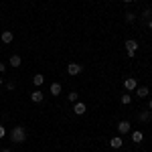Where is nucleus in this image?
<instances>
[{
	"mask_svg": "<svg viewBox=\"0 0 152 152\" xmlns=\"http://www.w3.org/2000/svg\"><path fill=\"white\" fill-rule=\"evenodd\" d=\"M10 138L12 142H16V144H23L24 140H26V130L23 128V126H14L10 132Z\"/></svg>",
	"mask_w": 152,
	"mask_h": 152,
	"instance_id": "1",
	"label": "nucleus"
},
{
	"mask_svg": "<svg viewBox=\"0 0 152 152\" xmlns=\"http://www.w3.org/2000/svg\"><path fill=\"white\" fill-rule=\"evenodd\" d=\"M136 49H138V43L134 39H128L126 41V51H128V57H134L136 55Z\"/></svg>",
	"mask_w": 152,
	"mask_h": 152,
	"instance_id": "2",
	"label": "nucleus"
},
{
	"mask_svg": "<svg viewBox=\"0 0 152 152\" xmlns=\"http://www.w3.org/2000/svg\"><path fill=\"white\" fill-rule=\"evenodd\" d=\"M81 71H83V67L79 63H69V65H67V73H69V75H79Z\"/></svg>",
	"mask_w": 152,
	"mask_h": 152,
	"instance_id": "3",
	"label": "nucleus"
},
{
	"mask_svg": "<svg viewBox=\"0 0 152 152\" xmlns=\"http://www.w3.org/2000/svg\"><path fill=\"white\" fill-rule=\"evenodd\" d=\"M73 112H75L77 116H83V114L87 112V107H85V104H83V102H75V105H73Z\"/></svg>",
	"mask_w": 152,
	"mask_h": 152,
	"instance_id": "4",
	"label": "nucleus"
},
{
	"mask_svg": "<svg viewBox=\"0 0 152 152\" xmlns=\"http://www.w3.org/2000/svg\"><path fill=\"white\" fill-rule=\"evenodd\" d=\"M31 99H33V104H41V102L45 99V94H43L41 89H37V91L31 94Z\"/></svg>",
	"mask_w": 152,
	"mask_h": 152,
	"instance_id": "5",
	"label": "nucleus"
},
{
	"mask_svg": "<svg viewBox=\"0 0 152 152\" xmlns=\"http://www.w3.org/2000/svg\"><path fill=\"white\" fill-rule=\"evenodd\" d=\"M118 132H120V134H128L130 132V122L128 120H122V122L118 124Z\"/></svg>",
	"mask_w": 152,
	"mask_h": 152,
	"instance_id": "6",
	"label": "nucleus"
},
{
	"mask_svg": "<svg viewBox=\"0 0 152 152\" xmlns=\"http://www.w3.org/2000/svg\"><path fill=\"white\" fill-rule=\"evenodd\" d=\"M12 39H14V35H12V31H2V35H0V41L2 43H12Z\"/></svg>",
	"mask_w": 152,
	"mask_h": 152,
	"instance_id": "7",
	"label": "nucleus"
},
{
	"mask_svg": "<svg viewBox=\"0 0 152 152\" xmlns=\"http://www.w3.org/2000/svg\"><path fill=\"white\" fill-rule=\"evenodd\" d=\"M124 87H126L128 91H134V89L138 87V83H136V79H134V77H128V79L124 81Z\"/></svg>",
	"mask_w": 152,
	"mask_h": 152,
	"instance_id": "8",
	"label": "nucleus"
},
{
	"mask_svg": "<svg viewBox=\"0 0 152 152\" xmlns=\"http://www.w3.org/2000/svg\"><path fill=\"white\" fill-rule=\"evenodd\" d=\"M122 144H124V140H122L120 136H114V138L110 140V146H112V148H122Z\"/></svg>",
	"mask_w": 152,
	"mask_h": 152,
	"instance_id": "9",
	"label": "nucleus"
},
{
	"mask_svg": "<svg viewBox=\"0 0 152 152\" xmlns=\"http://www.w3.org/2000/svg\"><path fill=\"white\" fill-rule=\"evenodd\" d=\"M148 87H136V95L140 97V99H144V97H148Z\"/></svg>",
	"mask_w": 152,
	"mask_h": 152,
	"instance_id": "10",
	"label": "nucleus"
},
{
	"mask_svg": "<svg viewBox=\"0 0 152 152\" xmlns=\"http://www.w3.org/2000/svg\"><path fill=\"white\" fill-rule=\"evenodd\" d=\"M8 61H10V67H20V63H23V59L18 57V55H12Z\"/></svg>",
	"mask_w": 152,
	"mask_h": 152,
	"instance_id": "11",
	"label": "nucleus"
},
{
	"mask_svg": "<svg viewBox=\"0 0 152 152\" xmlns=\"http://www.w3.org/2000/svg\"><path fill=\"white\" fill-rule=\"evenodd\" d=\"M61 91H63L61 83H53V85H51V95H61Z\"/></svg>",
	"mask_w": 152,
	"mask_h": 152,
	"instance_id": "12",
	"label": "nucleus"
},
{
	"mask_svg": "<svg viewBox=\"0 0 152 152\" xmlns=\"http://www.w3.org/2000/svg\"><path fill=\"white\" fill-rule=\"evenodd\" d=\"M33 83H35L37 87H41V85H43V83H45V77H43V75H41V73H37L35 77H33Z\"/></svg>",
	"mask_w": 152,
	"mask_h": 152,
	"instance_id": "13",
	"label": "nucleus"
},
{
	"mask_svg": "<svg viewBox=\"0 0 152 152\" xmlns=\"http://www.w3.org/2000/svg\"><path fill=\"white\" fill-rule=\"evenodd\" d=\"M138 120H140V122H148V120H150V112H140V114H138Z\"/></svg>",
	"mask_w": 152,
	"mask_h": 152,
	"instance_id": "14",
	"label": "nucleus"
},
{
	"mask_svg": "<svg viewBox=\"0 0 152 152\" xmlns=\"http://www.w3.org/2000/svg\"><path fill=\"white\" fill-rule=\"evenodd\" d=\"M122 104H124V105H130V104H132V95H130V94H124V95H122Z\"/></svg>",
	"mask_w": 152,
	"mask_h": 152,
	"instance_id": "15",
	"label": "nucleus"
},
{
	"mask_svg": "<svg viewBox=\"0 0 152 152\" xmlns=\"http://www.w3.org/2000/svg\"><path fill=\"white\" fill-rule=\"evenodd\" d=\"M142 138H144L142 132H134V134H132V140H134V142H142Z\"/></svg>",
	"mask_w": 152,
	"mask_h": 152,
	"instance_id": "16",
	"label": "nucleus"
},
{
	"mask_svg": "<svg viewBox=\"0 0 152 152\" xmlns=\"http://www.w3.org/2000/svg\"><path fill=\"white\" fill-rule=\"evenodd\" d=\"M136 20V14H132V12H126V23H134Z\"/></svg>",
	"mask_w": 152,
	"mask_h": 152,
	"instance_id": "17",
	"label": "nucleus"
},
{
	"mask_svg": "<svg viewBox=\"0 0 152 152\" xmlns=\"http://www.w3.org/2000/svg\"><path fill=\"white\" fill-rule=\"evenodd\" d=\"M67 97H69V102H73V104H75V102H77V97H79V95H77V91H71V94L67 95Z\"/></svg>",
	"mask_w": 152,
	"mask_h": 152,
	"instance_id": "18",
	"label": "nucleus"
},
{
	"mask_svg": "<svg viewBox=\"0 0 152 152\" xmlns=\"http://www.w3.org/2000/svg\"><path fill=\"white\" fill-rule=\"evenodd\" d=\"M150 16H152V10H150V8H146V10L142 12V18H144V20H146V18H150Z\"/></svg>",
	"mask_w": 152,
	"mask_h": 152,
	"instance_id": "19",
	"label": "nucleus"
},
{
	"mask_svg": "<svg viewBox=\"0 0 152 152\" xmlns=\"http://www.w3.org/2000/svg\"><path fill=\"white\" fill-rule=\"evenodd\" d=\"M4 136H6V130H4V126H0V140H2Z\"/></svg>",
	"mask_w": 152,
	"mask_h": 152,
	"instance_id": "20",
	"label": "nucleus"
},
{
	"mask_svg": "<svg viewBox=\"0 0 152 152\" xmlns=\"http://www.w3.org/2000/svg\"><path fill=\"white\" fill-rule=\"evenodd\" d=\"M6 89H10V91H12V89H14V83L8 81V83H6Z\"/></svg>",
	"mask_w": 152,
	"mask_h": 152,
	"instance_id": "21",
	"label": "nucleus"
},
{
	"mask_svg": "<svg viewBox=\"0 0 152 152\" xmlns=\"http://www.w3.org/2000/svg\"><path fill=\"white\" fill-rule=\"evenodd\" d=\"M4 71H6V65H4V63H0V73H4Z\"/></svg>",
	"mask_w": 152,
	"mask_h": 152,
	"instance_id": "22",
	"label": "nucleus"
},
{
	"mask_svg": "<svg viewBox=\"0 0 152 152\" xmlns=\"http://www.w3.org/2000/svg\"><path fill=\"white\" fill-rule=\"evenodd\" d=\"M148 28H150V31H152V18H150V20H148Z\"/></svg>",
	"mask_w": 152,
	"mask_h": 152,
	"instance_id": "23",
	"label": "nucleus"
},
{
	"mask_svg": "<svg viewBox=\"0 0 152 152\" xmlns=\"http://www.w3.org/2000/svg\"><path fill=\"white\" fill-rule=\"evenodd\" d=\"M148 110H152V99H150V102H148Z\"/></svg>",
	"mask_w": 152,
	"mask_h": 152,
	"instance_id": "24",
	"label": "nucleus"
},
{
	"mask_svg": "<svg viewBox=\"0 0 152 152\" xmlns=\"http://www.w3.org/2000/svg\"><path fill=\"white\" fill-rule=\"evenodd\" d=\"M2 152H12V150H10V148H4V150H2Z\"/></svg>",
	"mask_w": 152,
	"mask_h": 152,
	"instance_id": "25",
	"label": "nucleus"
},
{
	"mask_svg": "<svg viewBox=\"0 0 152 152\" xmlns=\"http://www.w3.org/2000/svg\"><path fill=\"white\" fill-rule=\"evenodd\" d=\"M124 2H132V0H124Z\"/></svg>",
	"mask_w": 152,
	"mask_h": 152,
	"instance_id": "26",
	"label": "nucleus"
},
{
	"mask_svg": "<svg viewBox=\"0 0 152 152\" xmlns=\"http://www.w3.org/2000/svg\"><path fill=\"white\" fill-rule=\"evenodd\" d=\"M0 85H2V77H0Z\"/></svg>",
	"mask_w": 152,
	"mask_h": 152,
	"instance_id": "27",
	"label": "nucleus"
}]
</instances>
